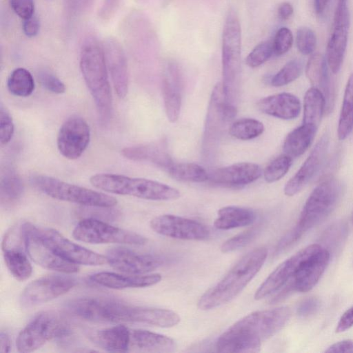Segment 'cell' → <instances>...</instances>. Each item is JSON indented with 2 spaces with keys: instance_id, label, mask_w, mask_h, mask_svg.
<instances>
[{
  "instance_id": "d6986e66",
  "label": "cell",
  "mask_w": 353,
  "mask_h": 353,
  "mask_svg": "<svg viewBox=\"0 0 353 353\" xmlns=\"http://www.w3.org/2000/svg\"><path fill=\"white\" fill-rule=\"evenodd\" d=\"M320 244H311L284 261L278 265L259 286L254 294V299L259 300L281 290L295 275L302 263L319 247Z\"/></svg>"
},
{
  "instance_id": "3957f363",
  "label": "cell",
  "mask_w": 353,
  "mask_h": 353,
  "mask_svg": "<svg viewBox=\"0 0 353 353\" xmlns=\"http://www.w3.org/2000/svg\"><path fill=\"white\" fill-rule=\"evenodd\" d=\"M267 256L265 248H256L243 256L220 281L201 296L198 307L208 310L231 301L259 272Z\"/></svg>"
},
{
  "instance_id": "ee69618b",
  "label": "cell",
  "mask_w": 353,
  "mask_h": 353,
  "mask_svg": "<svg viewBox=\"0 0 353 353\" xmlns=\"http://www.w3.org/2000/svg\"><path fill=\"white\" fill-rule=\"evenodd\" d=\"M296 43L299 51L301 54H310L316 48V35L309 28H300L296 32Z\"/></svg>"
},
{
  "instance_id": "d4e9b609",
  "label": "cell",
  "mask_w": 353,
  "mask_h": 353,
  "mask_svg": "<svg viewBox=\"0 0 353 353\" xmlns=\"http://www.w3.org/2000/svg\"><path fill=\"white\" fill-rule=\"evenodd\" d=\"M161 89L168 120L175 123L179 119L182 102L181 77L175 64L168 65L162 79Z\"/></svg>"
},
{
  "instance_id": "f1b7e54d",
  "label": "cell",
  "mask_w": 353,
  "mask_h": 353,
  "mask_svg": "<svg viewBox=\"0 0 353 353\" xmlns=\"http://www.w3.org/2000/svg\"><path fill=\"white\" fill-rule=\"evenodd\" d=\"M121 154L131 161L150 162L166 171L174 163L165 148L154 143L126 147Z\"/></svg>"
},
{
  "instance_id": "1f68e13d",
  "label": "cell",
  "mask_w": 353,
  "mask_h": 353,
  "mask_svg": "<svg viewBox=\"0 0 353 353\" xmlns=\"http://www.w3.org/2000/svg\"><path fill=\"white\" fill-rule=\"evenodd\" d=\"M316 131V128L305 124L292 130L284 140V153L291 158L302 155L311 145Z\"/></svg>"
},
{
  "instance_id": "f6af8a7d",
  "label": "cell",
  "mask_w": 353,
  "mask_h": 353,
  "mask_svg": "<svg viewBox=\"0 0 353 353\" xmlns=\"http://www.w3.org/2000/svg\"><path fill=\"white\" fill-rule=\"evenodd\" d=\"M293 35L285 27L281 28L276 32L272 41L274 54L280 56L286 53L292 47Z\"/></svg>"
},
{
  "instance_id": "681fc988",
  "label": "cell",
  "mask_w": 353,
  "mask_h": 353,
  "mask_svg": "<svg viewBox=\"0 0 353 353\" xmlns=\"http://www.w3.org/2000/svg\"><path fill=\"white\" fill-rule=\"evenodd\" d=\"M320 305L319 301L314 297L307 298L302 301L297 308L300 316L307 317L316 313Z\"/></svg>"
},
{
  "instance_id": "5b68a950",
  "label": "cell",
  "mask_w": 353,
  "mask_h": 353,
  "mask_svg": "<svg viewBox=\"0 0 353 353\" xmlns=\"http://www.w3.org/2000/svg\"><path fill=\"white\" fill-rule=\"evenodd\" d=\"M90 182L94 188L106 192L147 200L170 201L181 196L176 188L167 184L117 174H97L90 178Z\"/></svg>"
},
{
  "instance_id": "6da1fadb",
  "label": "cell",
  "mask_w": 353,
  "mask_h": 353,
  "mask_svg": "<svg viewBox=\"0 0 353 353\" xmlns=\"http://www.w3.org/2000/svg\"><path fill=\"white\" fill-rule=\"evenodd\" d=\"M291 315L289 307H277L254 312L241 319L217 339L219 352H256L263 341L279 332Z\"/></svg>"
},
{
  "instance_id": "7bdbcfd3",
  "label": "cell",
  "mask_w": 353,
  "mask_h": 353,
  "mask_svg": "<svg viewBox=\"0 0 353 353\" xmlns=\"http://www.w3.org/2000/svg\"><path fill=\"white\" fill-rule=\"evenodd\" d=\"M259 232V228H253L235 235L222 244L221 252L229 253L245 247L256 238Z\"/></svg>"
},
{
  "instance_id": "7dc6e473",
  "label": "cell",
  "mask_w": 353,
  "mask_h": 353,
  "mask_svg": "<svg viewBox=\"0 0 353 353\" xmlns=\"http://www.w3.org/2000/svg\"><path fill=\"white\" fill-rule=\"evenodd\" d=\"M39 81L48 91L54 94H63L65 91V84L54 74L41 71L38 74Z\"/></svg>"
},
{
  "instance_id": "30bf717a",
  "label": "cell",
  "mask_w": 353,
  "mask_h": 353,
  "mask_svg": "<svg viewBox=\"0 0 353 353\" xmlns=\"http://www.w3.org/2000/svg\"><path fill=\"white\" fill-rule=\"evenodd\" d=\"M72 236L78 241L92 244L121 243L143 245L148 241L141 234L90 217L83 219L78 223L73 230Z\"/></svg>"
},
{
  "instance_id": "484cf974",
  "label": "cell",
  "mask_w": 353,
  "mask_h": 353,
  "mask_svg": "<svg viewBox=\"0 0 353 353\" xmlns=\"http://www.w3.org/2000/svg\"><path fill=\"white\" fill-rule=\"evenodd\" d=\"M327 64V61L322 54H314L307 63L305 74L312 87L323 95L325 101V111L329 113L334 106L335 90L331 82Z\"/></svg>"
},
{
  "instance_id": "9c48e42d",
  "label": "cell",
  "mask_w": 353,
  "mask_h": 353,
  "mask_svg": "<svg viewBox=\"0 0 353 353\" xmlns=\"http://www.w3.org/2000/svg\"><path fill=\"white\" fill-rule=\"evenodd\" d=\"M70 331L67 321L57 312H41L19 334L16 341L17 350L34 351L52 339L68 336Z\"/></svg>"
},
{
  "instance_id": "60d3db41",
  "label": "cell",
  "mask_w": 353,
  "mask_h": 353,
  "mask_svg": "<svg viewBox=\"0 0 353 353\" xmlns=\"http://www.w3.org/2000/svg\"><path fill=\"white\" fill-rule=\"evenodd\" d=\"M347 233V225L343 223H336L331 225L326 231H325L322 236V241L332 251L339 249L343 243L345 241Z\"/></svg>"
},
{
  "instance_id": "5bb4252c",
  "label": "cell",
  "mask_w": 353,
  "mask_h": 353,
  "mask_svg": "<svg viewBox=\"0 0 353 353\" xmlns=\"http://www.w3.org/2000/svg\"><path fill=\"white\" fill-rule=\"evenodd\" d=\"M43 241L60 257L77 265H100L105 256L76 244L52 228H38Z\"/></svg>"
},
{
  "instance_id": "4fadbf2b",
  "label": "cell",
  "mask_w": 353,
  "mask_h": 353,
  "mask_svg": "<svg viewBox=\"0 0 353 353\" xmlns=\"http://www.w3.org/2000/svg\"><path fill=\"white\" fill-rule=\"evenodd\" d=\"M77 284V280L64 274H51L30 283L21 292L20 303L32 307L65 294Z\"/></svg>"
},
{
  "instance_id": "11a10c76",
  "label": "cell",
  "mask_w": 353,
  "mask_h": 353,
  "mask_svg": "<svg viewBox=\"0 0 353 353\" xmlns=\"http://www.w3.org/2000/svg\"><path fill=\"white\" fill-rule=\"evenodd\" d=\"M293 13V8L288 2L282 3L278 8V14L282 20L288 19Z\"/></svg>"
},
{
  "instance_id": "d590c367",
  "label": "cell",
  "mask_w": 353,
  "mask_h": 353,
  "mask_svg": "<svg viewBox=\"0 0 353 353\" xmlns=\"http://www.w3.org/2000/svg\"><path fill=\"white\" fill-rule=\"evenodd\" d=\"M167 172L172 178L180 181L201 183L209 179V173L194 163H173Z\"/></svg>"
},
{
  "instance_id": "7402d4cb",
  "label": "cell",
  "mask_w": 353,
  "mask_h": 353,
  "mask_svg": "<svg viewBox=\"0 0 353 353\" xmlns=\"http://www.w3.org/2000/svg\"><path fill=\"white\" fill-rule=\"evenodd\" d=\"M108 70L118 97H125L128 91V72L126 58L120 43L109 37L102 43Z\"/></svg>"
},
{
  "instance_id": "277c9868",
  "label": "cell",
  "mask_w": 353,
  "mask_h": 353,
  "mask_svg": "<svg viewBox=\"0 0 353 353\" xmlns=\"http://www.w3.org/2000/svg\"><path fill=\"white\" fill-rule=\"evenodd\" d=\"M80 69L101 116L109 117L112 97L102 44L93 39L84 43L80 54Z\"/></svg>"
},
{
  "instance_id": "db71d44e",
  "label": "cell",
  "mask_w": 353,
  "mask_h": 353,
  "mask_svg": "<svg viewBox=\"0 0 353 353\" xmlns=\"http://www.w3.org/2000/svg\"><path fill=\"white\" fill-rule=\"evenodd\" d=\"M120 0H104L99 15L103 19H110L117 11Z\"/></svg>"
},
{
  "instance_id": "e0dca14e",
  "label": "cell",
  "mask_w": 353,
  "mask_h": 353,
  "mask_svg": "<svg viewBox=\"0 0 353 353\" xmlns=\"http://www.w3.org/2000/svg\"><path fill=\"white\" fill-rule=\"evenodd\" d=\"M350 13L347 0H338L334 16L332 34L326 50V61L332 73L341 67L347 47Z\"/></svg>"
},
{
  "instance_id": "9a60e30c",
  "label": "cell",
  "mask_w": 353,
  "mask_h": 353,
  "mask_svg": "<svg viewBox=\"0 0 353 353\" xmlns=\"http://www.w3.org/2000/svg\"><path fill=\"white\" fill-rule=\"evenodd\" d=\"M90 140V130L86 121L73 115L61 126L57 138L60 154L70 160L79 158L86 150Z\"/></svg>"
},
{
  "instance_id": "8992f818",
  "label": "cell",
  "mask_w": 353,
  "mask_h": 353,
  "mask_svg": "<svg viewBox=\"0 0 353 353\" xmlns=\"http://www.w3.org/2000/svg\"><path fill=\"white\" fill-rule=\"evenodd\" d=\"M241 30L238 15L230 9L222 34V87L227 103L236 105L241 76Z\"/></svg>"
},
{
  "instance_id": "680465c9",
  "label": "cell",
  "mask_w": 353,
  "mask_h": 353,
  "mask_svg": "<svg viewBox=\"0 0 353 353\" xmlns=\"http://www.w3.org/2000/svg\"><path fill=\"white\" fill-rule=\"evenodd\" d=\"M352 223H353V212H352Z\"/></svg>"
},
{
  "instance_id": "6f0895ef",
  "label": "cell",
  "mask_w": 353,
  "mask_h": 353,
  "mask_svg": "<svg viewBox=\"0 0 353 353\" xmlns=\"http://www.w3.org/2000/svg\"><path fill=\"white\" fill-rule=\"evenodd\" d=\"M328 0H314V5L316 12L321 14L325 10Z\"/></svg>"
},
{
  "instance_id": "ffe728a7",
  "label": "cell",
  "mask_w": 353,
  "mask_h": 353,
  "mask_svg": "<svg viewBox=\"0 0 353 353\" xmlns=\"http://www.w3.org/2000/svg\"><path fill=\"white\" fill-rule=\"evenodd\" d=\"M329 137L324 134L295 174L284 187L285 195L292 196L299 192L318 173L323 165L328 150Z\"/></svg>"
},
{
  "instance_id": "cb8c5ba5",
  "label": "cell",
  "mask_w": 353,
  "mask_h": 353,
  "mask_svg": "<svg viewBox=\"0 0 353 353\" xmlns=\"http://www.w3.org/2000/svg\"><path fill=\"white\" fill-rule=\"evenodd\" d=\"M176 349V342L168 336L144 330L129 329L127 352L168 353Z\"/></svg>"
},
{
  "instance_id": "c3c4849f",
  "label": "cell",
  "mask_w": 353,
  "mask_h": 353,
  "mask_svg": "<svg viewBox=\"0 0 353 353\" xmlns=\"http://www.w3.org/2000/svg\"><path fill=\"white\" fill-rule=\"evenodd\" d=\"M10 3L13 11L23 20L34 16L33 0H10Z\"/></svg>"
},
{
  "instance_id": "836d02e7",
  "label": "cell",
  "mask_w": 353,
  "mask_h": 353,
  "mask_svg": "<svg viewBox=\"0 0 353 353\" xmlns=\"http://www.w3.org/2000/svg\"><path fill=\"white\" fill-rule=\"evenodd\" d=\"M325 109V101L322 93L312 87L305 94L303 101V124L318 129Z\"/></svg>"
},
{
  "instance_id": "f546056e",
  "label": "cell",
  "mask_w": 353,
  "mask_h": 353,
  "mask_svg": "<svg viewBox=\"0 0 353 353\" xmlns=\"http://www.w3.org/2000/svg\"><path fill=\"white\" fill-rule=\"evenodd\" d=\"M255 219V213L250 209L225 206L218 211L214 225L218 230H227L251 225Z\"/></svg>"
},
{
  "instance_id": "9f6ffc18",
  "label": "cell",
  "mask_w": 353,
  "mask_h": 353,
  "mask_svg": "<svg viewBox=\"0 0 353 353\" xmlns=\"http://www.w3.org/2000/svg\"><path fill=\"white\" fill-rule=\"evenodd\" d=\"M11 347V342L8 334L3 331L0 334V352H9Z\"/></svg>"
},
{
  "instance_id": "4dcf8cb0",
  "label": "cell",
  "mask_w": 353,
  "mask_h": 353,
  "mask_svg": "<svg viewBox=\"0 0 353 353\" xmlns=\"http://www.w3.org/2000/svg\"><path fill=\"white\" fill-rule=\"evenodd\" d=\"M21 244L2 245V249L6 265L10 273L16 279L24 281L31 276L32 268Z\"/></svg>"
},
{
  "instance_id": "603a6c76",
  "label": "cell",
  "mask_w": 353,
  "mask_h": 353,
  "mask_svg": "<svg viewBox=\"0 0 353 353\" xmlns=\"http://www.w3.org/2000/svg\"><path fill=\"white\" fill-rule=\"evenodd\" d=\"M261 174L262 171L259 165L241 162L214 170L209 173V180L223 185L241 186L256 181Z\"/></svg>"
},
{
  "instance_id": "2e32d148",
  "label": "cell",
  "mask_w": 353,
  "mask_h": 353,
  "mask_svg": "<svg viewBox=\"0 0 353 353\" xmlns=\"http://www.w3.org/2000/svg\"><path fill=\"white\" fill-rule=\"evenodd\" d=\"M150 225L155 232L177 239L203 241L210 236V230L203 223L172 214L157 216Z\"/></svg>"
},
{
  "instance_id": "ab89813d",
  "label": "cell",
  "mask_w": 353,
  "mask_h": 353,
  "mask_svg": "<svg viewBox=\"0 0 353 353\" xmlns=\"http://www.w3.org/2000/svg\"><path fill=\"white\" fill-rule=\"evenodd\" d=\"M292 158L283 154L273 159L263 170V177L266 182L274 183L283 178L290 170Z\"/></svg>"
},
{
  "instance_id": "7a4b0ae2",
  "label": "cell",
  "mask_w": 353,
  "mask_h": 353,
  "mask_svg": "<svg viewBox=\"0 0 353 353\" xmlns=\"http://www.w3.org/2000/svg\"><path fill=\"white\" fill-rule=\"evenodd\" d=\"M342 192V184L335 178H328L319 183L308 196L296 225L278 243L275 254L285 250L305 232L323 222L336 207Z\"/></svg>"
},
{
  "instance_id": "f907efd6",
  "label": "cell",
  "mask_w": 353,
  "mask_h": 353,
  "mask_svg": "<svg viewBox=\"0 0 353 353\" xmlns=\"http://www.w3.org/2000/svg\"><path fill=\"white\" fill-rule=\"evenodd\" d=\"M22 28L27 37H34L39 33L40 28L39 21L36 17L32 16L23 21Z\"/></svg>"
},
{
  "instance_id": "f5cc1de1",
  "label": "cell",
  "mask_w": 353,
  "mask_h": 353,
  "mask_svg": "<svg viewBox=\"0 0 353 353\" xmlns=\"http://www.w3.org/2000/svg\"><path fill=\"white\" fill-rule=\"evenodd\" d=\"M327 353H353V340L346 339L331 345L326 350Z\"/></svg>"
},
{
  "instance_id": "7c38bea8",
  "label": "cell",
  "mask_w": 353,
  "mask_h": 353,
  "mask_svg": "<svg viewBox=\"0 0 353 353\" xmlns=\"http://www.w3.org/2000/svg\"><path fill=\"white\" fill-rule=\"evenodd\" d=\"M23 242L29 256L39 265L64 274L79 272V265L58 256L41 239L38 228L25 222L21 224Z\"/></svg>"
},
{
  "instance_id": "4316f807",
  "label": "cell",
  "mask_w": 353,
  "mask_h": 353,
  "mask_svg": "<svg viewBox=\"0 0 353 353\" xmlns=\"http://www.w3.org/2000/svg\"><path fill=\"white\" fill-rule=\"evenodd\" d=\"M257 107L265 114L284 120L296 118L301 108L299 99L288 92L265 97L257 102Z\"/></svg>"
},
{
  "instance_id": "816d5d0a",
  "label": "cell",
  "mask_w": 353,
  "mask_h": 353,
  "mask_svg": "<svg viewBox=\"0 0 353 353\" xmlns=\"http://www.w3.org/2000/svg\"><path fill=\"white\" fill-rule=\"evenodd\" d=\"M353 326V305L341 316L336 328V332H343Z\"/></svg>"
},
{
  "instance_id": "52a82bcc",
  "label": "cell",
  "mask_w": 353,
  "mask_h": 353,
  "mask_svg": "<svg viewBox=\"0 0 353 353\" xmlns=\"http://www.w3.org/2000/svg\"><path fill=\"white\" fill-rule=\"evenodd\" d=\"M134 306L114 298L88 296L68 301L65 310L70 315L88 321L131 323Z\"/></svg>"
},
{
  "instance_id": "e575fe53",
  "label": "cell",
  "mask_w": 353,
  "mask_h": 353,
  "mask_svg": "<svg viewBox=\"0 0 353 353\" xmlns=\"http://www.w3.org/2000/svg\"><path fill=\"white\" fill-rule=\"evenodd\" d=\"M353 130V73L350 76L343 97L340 113L337 135L340 140L345 139Z\"/></svg>"
},
{
  "instance_id": "f35d334b",
  "label": "cell",
  "mask_w": 353,
  "mask_h": 353,
  "mask_svg": "<svg viewBox=\"0 0 353 353\" xmlns=\"http://www.w3.org/2000/svg\"><path fill=\"white\" fill-rule=\"evenodd\" d=\"M303 63L299 59L291 60L270 79V83L274 87H281L296 80L301 74Z\"/></svg>"
},
{
  "instance_id": "44dd1931",
  "label": "cell",
  "mask_w": 353,
  "mask_h": 353,
  "mask_svg": "<svg viewBox=\"0 0 353 353\" xmlns=\"http://www.w3.org/2000/svg\"><path fill=\"white\" fill-rule=\"evenodd\" d=\"M225 103L222 84L218 83L212 92L206 114L203 140V152L205 154L213 153L219 140L223 124L226 123L223 114Z\"/></svg>"
},
{
  "instance_id": "8fae6325",
  "label": "cell",
  "mask_w": 353,
  "mask_h": 353,
  "mask_svg": "<svg viewBox=\"0 0 353 353\" xmlns=\"http://www.w3.org/2000/svg\"><path fill=\"white\" fill-rule=\"evenodd\" d=\"M330 258V252L321 244L301 264L294 276L287 283L272 303L282 301L292 292L311 290L323 274Z\"/></svg>"
},
{
  "instance_id": "d6a6232c",
  "label": "cell",
  "mask_w": 353,
  "mask_h": 353,
  "mask_svg": "<svg viewBox=\"0 0 353 353\" xmlns=\"http://www.w3.org/2000/svg\"><path fill=\"white\" fill-rule=\"evenodd\" d=\"M24 190L23 183L11 167H6L1 170L0 179V195L1 204L8 205L19 200Z\"/></svg>"
},
{
  "instance_id": "ba28073f",
  "label": "cell",
  "mask_w": 353,
  "mask_h": 353,
  "mask_svg": "<svg viewBox=\"0 0 353 353\" xmlns=\"http://www.w3.org/2000/svg\"><path fill=\"white\" fill-rule=\"evenodd\" d=\"M30 182L41 192L60 201L86 207L112 208L117 203V200L110 195L45 174H32Z\"/></svg>"
},
{
  "instance_id": "8d00e7d4",
  "label": "cell",
  "mask_w": 353,
  "mask_h": 353,
  "mask_svg": "<svg viewBox=\"0 0 353 353\" xmlns=\"http://www.w3.org/2000/svg\"><path fill=\"white\" fill-rule=\"evenodd\" d=\"M8 91L20 97L30 96L34 90V81L31 73L23 68L14 69L7 81Z\"/></svg>"
},
{
  "instance_id": "ac0fdd59",
  "label": "cell",
  "mask_w": 353,
  "mask_h": 353,
  "mask_svg": "<svg viewBox=\"0 0 353 353\" xmlns=\"http://www.w3.org/2000/svg\"><path fill=\"white\" fill-rule=\"evenodd\" d=\"M107 263L118 271L140 274L153 271L163 264L159 256L135 252L124 247L110 249L105 255Z\"/></svg>"
},
{
  "instance_id": "bcb514c9",
  "label": "cell",
  "mask_w": 353,
  "mask_h": 353,
  "mask_svg": "<svg viewBox=\"0 0 353 353\" xmlns=\"http://www.w3.org/2000/svg\"><path fill=\"white\" fill-rule=\"evenodd\" d=\"M14 126L12 118L8 110L0 106V143L1 145L8 144L12 138Z\"/></svg>"
},
{
  "instance_id": "83f0119b",
  "label": "cell",
  "mask_w": 353,
  "mask_h": 353,
  "mask_svg": "<svg viewBox=\"0 0 353 353\" xmlns=\"http://www.w3.org/2000/svg\"><path fill=\"white\" fill-rule=\"evenodd\" d=\"M90 279L95 283L111 289H125L148 287L161 280L159 274L127 276L110 272H101L92 274Z\"/></svg>"
},
{
  "instance_id": "74e56055",
  "label": "cell",
  "mask_w": 353,
  "mask_h": 353,
  "mask_svg": "<svg viewBox=\"0 0 353 353\" xmlns=\"http://www.w3.org/2000/svg\"><path fill=\"white\" fill-rule=\"evenodd\" d=\"M265 130L262 122L252 118H243L233 122L229 128L230 134L239 140L248 141L261 135Z\"/></svg>"
},
{
  "instance_id": "b9f144b4",
  "label": "cell",
  "mask_w": 353,
  "mask_h": 353,
  "mask_svg": "<svg viewBox=\"0 0 353 353\" xmlns=\"http://www.w3.org/2000/svg\"><path fill=\"white\" fill-rule=\"evenodd\" d=\"M274 54L272 41H265L256 46L245 59L246 64L250 68H257L268 61Z\"/></svg>"
}]
</instances>
